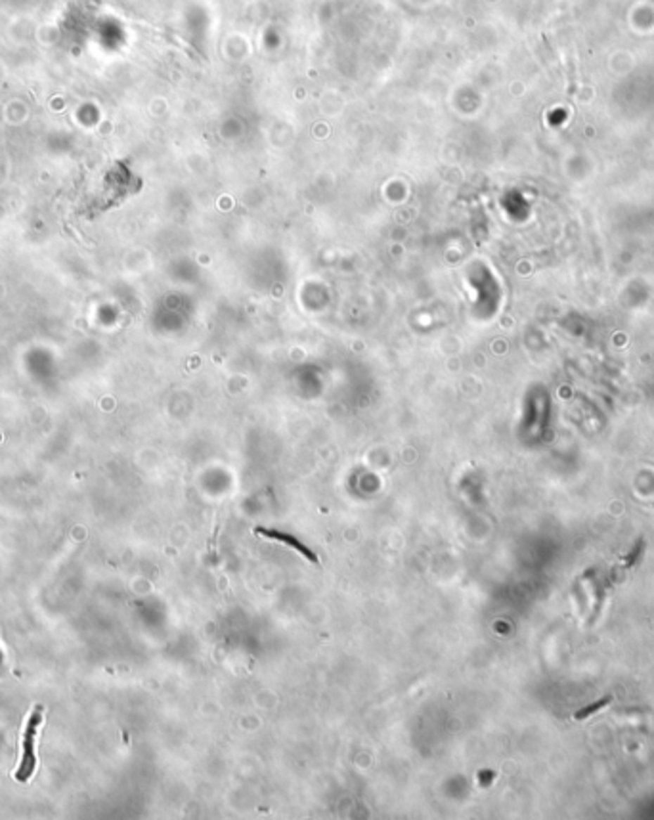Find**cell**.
Instances as JSON below:
<instances>
[{
  "instance_id": "obj_1",
  "label": "cell",
  "mask_w": 654,
  "mask_h": 820,
  "mask_svg": "<svg viewBox=\"0 0 654 820\" xmlns=\"http://www.w3.org/2000/svg\"><path fill=\"white\" fill-rule=\"evenodd\" d=\"M42 721H44V707L42 705H34L33 712L27 717L25 723V731H23V738H21V765L15 771V779L18 782H29V779L33 776L34 767H37V757H34V740L39 734Z\"/></svg>"
},
{
  "instance_id": "obj_2",
  "label": "cell",
  "mask_w": 654,
  "mask_h": 820,
  "mask_svg": "<svg viewBox=\"0 0 654 820\" xmlns=\"http://www.w3.org/2000/svg\"><path fill=\"white\" fill-rule=\"evenodd\" d=\"M257 534H260V536L268 537V539H278V542H286L289 543L293 549H297L299 553H302V555L307 556L308 560H312L314 564H318V556L314 555L312 551H308L304 545H300L297 539H295L293 536H289V534H281V532H276V530H264V528H257Z\"/></svg>"
},
{
  "instance_id": "obj_3",
  "label": "cell",
  "mask_w": 654,
  "mask_h": 820,
  "mask_svg": "<svg viewBox=\"0 0 654 820\" xmlns=\"http://www.w3.org/2000/svg\"><path fill=\"white\" fill-rule=\"evenodd\" d=\"M610 702H613V698H610V696H605V698H601L599 702H595V704H589V705H587V707H584V710H579V712L574 713V719H576V721H582V719L589 717V715H593V713L601 712V710H603L605 705L610 704Z\"/></svg>"
}]
</instances>
